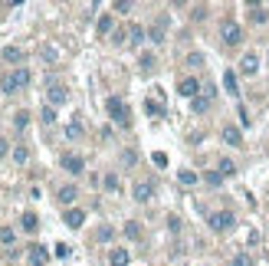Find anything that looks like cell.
Wrapping results in <instances>:
<instances>
[{
    "label": "cell",
    "mask_w": 269,
    "mask_h": 266,
    "mask_svg": "<svg viewBox=\"0 0 269 266\" xmlns=\"http://www.w3.org/2000/svg\"><path fill=\"white\" fill-rule=\"evenodd\" d=\"M164 26H168V17H158V23L151 26V43H164Z\"/></svg>",
    "instance_id": "12"
},
{
    "label": "cell",
    "mask_w": 269,
    "mask_h": 266,
    "mask_svg": "<svg viewBox=\"0 0 269 266\" xmlns=\"http://www.w3.org/2000/svg\"><path fill=\"white\" fill-rule=\"evenodd\" d=\"M125 237H128V240H141V227H138V220H128V223H125Z\"/></svg>",
    "instance_id": "25"
},
{
    "label": "cell",
    "mask_w": 269,
    "mask_h": 266,
    "mask_svg": "<svg viewBox=\"0 0 269 266\" xmlns=\"http://www.w3.org/2000/svg\"><path fill=\"white\" fill-rule=\"evenodd\" d=\"M217 171H220L223 177H230V174H237V165H233L230 158H220V165H217Z\"/></svg>",
    "instance_id": "24"
},
{
    "label": "cell",
    "mask_w": 269,
    "mask_h": 266,
    "mask_svg": "<svg viewBox=\"0 0 269 266\" xmlns=\"http://www.w3.org/2000/svg\"><path fill=\"white\" fill-rule=\"evenodd\" d=\"M112 26H115V20H112V13H102V17H98V23H96L98 36H108V33H112Z\"/></svg>",
    "instance_id": "16"
},
{
    "label": "cell",
    "mask_w": 269,
    "mask_h": 266,
    "mask_svg": "<svg viewBox=\"0 0 269 266\" xmlns=\"http://www.w3.org/2000/svg\"><path fill=\"white\" fill-rule=\"evenodd\" d=\"M210 102H214L210 96H197V99H194V112H197V115H200V112H207V109H210Z\"/></svg>",
    "instance_id": "27"
},
{
    "label": "cell",
    "mask_w": 269,
    "mask_h": 266,
    "mask_svg": "<svg viewBox=\"0 0 269 266\" xmlns=\"http://www.w3.org/2000/svg\"><path fill=\"white\" fill-rule=\"evenodd\" d=\"M151 161H154L158 168H164V165H168V155H164V151H154V155H151Z\"/></svg>",
    "instance_id": "38"
},
{
    "label": "cell",
    "mask_w": 269,
    "mask_h": 266,
    "mask_svg": "<svg viewBox=\"0 0 269 266\" xmlns=\"http://www.w3.org/2000/svg\"><path fill=\"white\" fill-rule=\"evenodd\" d=\"M131 194H135V200H138V204H145V200L154 197V184H151V181H138Z\"/></svg>",
    "instance_id": "9"
},
{
    "label": "cell",
    "mask_w": 269,
    "mask_h": 266,
    "mask_svg": "<svg viewBox=\"0 0 269 266\" xmlns=\"http://www.w3.org/2000/svg\"><path fill=\"white\" fill-rule=\"evenodd\" d=\"M30 79H33V73L26 66H17V69H10L7 76L0 79V89L3 92H17V89H26L30 86Z\"/></svg>",
    "instance_id": "1"
},
{
    "label": "cell",
    "mask_w": 269,
    "mask_h": 266,
    "mask_svg": "<svg viewBox=\"0 0 269 266\" xmlns=\"http://www.w3.org/2000/svg\"><path fill=\"white\" fill-rule=\"evenodd\" d=\"M177 92H181L184 99H197V92H200V82H197V79H181V82H177Z\"/></svg>",
    "instance_id": "6"
},
{
    "label": "cell",
    "mask_w": 269,
    "mask_h": 266,
    "mask_svg": "<svg viewBox=\"0 0 269 266\" xmlns=\"http://www.w3.org/2000/svg\"><path fill=\"white\" fill-rule=\"evenodd\" d=\"M79 135H82V122H79V119H73V122L66 125V138H79Z\"/></svg>",
    "instance_id": "26"
},
{
    "label": "cell",
    "mask_w": 269,
    "mask_h": 266,
    "mask_svg": "<svg viewBox=\"0 0 269 266\" xmlns=\"http://www.w3.org/2000/svg\"><path fill=\"white\" fill-rule=\"evenodd\" d=\"M20 227H23L26 233H36V227H40V217H36L33 211H26V214L20 217Z\"/></svg>",
    "instance_id": "14"
},
{
    "label": "cell",
    "mask_w": 269,
    "mask_h": 266,
    "mask_svg": "<svg viewBox=\"0 0 269 266\" xmlns=\"http://www.w3.org/2000/svg\"><path fill=\"white\" fill-rule=\"evenodd\" d=\"M40 122H43V125H53V122H56V112H53V105H46V109L40 112Z\"/></svg>",
    "instance_id": "31"
},
{
    "label": "cell",
    "mask_w": 269,
    "mask_h": 266,
    "mask_svg": "<svg viewBox=\"0 0 269 266\" xmlns=\"http://www.w3.org/2000/svg\"><path fill=\"white\" fill-rule=\"evenodd\" d=\"M46 99H49V105H63V102L69 99V92H66V86H59V82H49V92H46Z\"/></svg>",
    "instance_id": "7"
},
{
    "label": "cell",
    "mask_w": 269,
    "mask_h": 266,
    "mask_svg": "<svg viewBox=\"0 0 269 266\" xmlns=\"http://www.w3.org/2000/svg\"><path fill=\"white\" fill-rule=\"evenodd\" d=\"M53 253L59 256V260H66V256L73 253V250H69V246H66V243H56V250H53Z\"/></svg>",
    "instance_id": "39"
},
{
    "label": "cell",
    "mask_w": 269,
    "mask_h": 266,
    "mask_svg": "<svg viewBox=\"0 0 269 266\" xmlns=\"http://www.w3.org/2000/svg\"><path fill=\"white\" fill-rule=\"evenodd\" d=\"M10 155V142H7V138H0V158H7Z\"/></svg>",
    "instance_id": "42"
},
{
    "label": "cell",
    "mask_w": 269,
    "mask_h": 266,
    "mask_svg": "<svg viewBox=\"0 0 269 266\" xmlns=\"http://www.w3.org/2000/svg\"><path fill=\"white\" fill-rule=\"evenodd\" d=\"M59 161H63V168L69 171V174H82V171H86V158H82V155H73V151H66Z\"/></svg>",
    "instance_id": "5"
},
{
    "label": "cell",
    "mask_w": 269,
    "mask_h": 266,
    "mask_svg": "<svg viewBox=\"0 0 269 266\" xmlns=\"http://www.w3.org/2000/svg\"><path fill=\"white\" fill-rule=\"evenodd\" d=\"M223 142L226 145H237V148H240V145H243V132H240L237 125H226V128H223Z\"/></svg>",
    "instance_id": "11"
},
{
    "label": "cell",
    "mask_w": 269,
    "mask_h": 266,
    "mask_svg": "<svg viewBox=\"0 0 269 266\" xmlns=\"http://www.w3.org/2000/svg\"><path fill=\"white\" fill-rule=\"evenodd\" d=\"M56 197H59V204H73V200L79 197V188H75V184H66V188H59Z\"/></svg>",
    "instance_id": "13"
},
{
    "label": "cell",
    "mask_w": 269,
    "mask_h": 266,
    "mask_svg": "<svg viewBox=\"0 0 269 266\" xmlns=\"http://www.w3.org/2000/svg\"><path fill=\"white\" fill-rule=\"evenodd\" d=\"M233 223H237V217H233L230 211H217V214H210V230H214V233L233 230Z\"/></svg>",
    "instance_id": "3"
},
{
    "label": "cell",
    "mask_w": 269,
    "mask_h": 266,
    "mask_svg": "<svg viewBox=\"0 0 269 266\" xmlns=\"http://www.w3.org/2000/svg\"><path fill=\"white\" fill-rule=\"evenodd\" d=\"M131 7H135V3H131V0H119V3H115V10H119V13H128Z\"/></svg>",
    "instance_id": "41"
},
{
    "label": "cell",
    "mask_w": 269,
    "mask_h": 266,
    "mask_svg": "<svg viewBox=\"0 0 269 266\" xmlns=\"http://www.w3.org/2000/svg\"><path fill=\"white\" fill-rule=\"evenodd\" d=\"M26 125H30V112H26V109H20L17 115H13V128H17V132H23Z\"/></svg>",
    "instance_id": "22"
},
{
    "label": "cell",
    "mask_w": 269,
    "mask_h": 266,
    "mask_svg": "<svg viewBox=\"0 0 269 266\" xmlns=\"http://www.w3.org/2000/svg\"><path fill=\"white\" fill-rule=\"evenodd\" d=\"M46 260H49V253H46L43 246L33 243V246H30V263H33V266H46Z\"/></svg>",
    "instance_id": "15"
},
{
    "label": "cell",
    "mask_w": 269,
    "mask_h": 266,
    "mask_svg": "<svg viewBox=\"0 0 269 266\" xmlns=\"http://www.w3.org/2000/svg\"><path fill=\"white\" fill-rule=\"evenodd\" d=\"M145 112H148V115H164V105L161 102H154V99H148L145 102Z\"/></svg>",
    "instance_id": "30"
},
{
    "label": "cell",
    "mask_w": 269,
    "mask_h": 266,
    "mask_svg": "<svg viewBox=\"0 0 269 266\" xmlns=\"http://www.w3.org/2000/svg\"><path fill=\"white\" fill-rule=\"evenodd\" d=\"M10 155H13V161H17V165H26V161H30V148H26V145H17Z\"/></svg>",
    "instance_id": "21"
},
{
    "label": "cell",
    "mask_w": 269,
    "mask_h": 266,
    "mask_svg": "<svg viewBox=\"0 0 269 266\" xmlns=\"http://www.w3.org/2000/svg\"><path fill=\"white\" fill-rule=\"evenodd\" d=\"M223 89L230 92V96H237V73H230V69L223 73Z\"/></svg>",
    "instance_id": "23"
},
{
    "label": "cell",
    "mask_w": 269,
    "mask_h": 266,
    "mask_svg": "<svg viewBox=\"0 0 269 266\" xmlns=\"http://www.w3.org/2000/svg\"><path fill=\"white\" fill-rule=\"evenodd\" d=\"M220 181H223L220 171H210V174H207V184H210V188H220Z\"/></svg>",
    "instance_id": "35"
},
{
    "label": "cell",
    "mask_w": 269,
    "mask_h": 266,
    "mask_svg": "<svg viewBox=\"0 0 269 266\" xmlns=\"http://www.w3.org/2000/svg\"><path fill=\"white\" fill-rule=\"evenodd\" d=\"M233 266H253V256H249V253H237Z\"/></svg>",
    "instance_id": "36"
},
{
    "label": "cell",
    "mask_w": 269,
    "mask_h": 266,
    "mask_svg": "<svg viewBox=\"0 0 269 266\" xmlns=\"http://www.w3.org/2000/svg\"><path fill=\"white\" fill-rule=\"evenodd\" d=\"M256 69H259V56L256 53H246L240 59V73H243V76H256Z\"/></svg>",
    "instance_id": "10"
},
{
    "label": "cell",
    "mask_w": 269,
    "mask_h": 266,
    "mask_svg": "<svg viewBox=\"0 0 269 266\" xmlns=\"http://www.w3.org/2000/svg\"><path fill=\"white\" fill-rule=\"evenodd\" d=\"M108 115H112V122L115 125H122V128H131V112H128V105L122 99H108Z\"/></svg>",
    "instance_id": "2"
},
{
    "label": "cell",
    "mask_w": 269,
    "mask_h": 266,
    "mask_svg": "<svg viewBox=\"0 0 269 266\" xmlns=\"http://www.w3.org/2000/svg\"><path fill=\"white\" fill-rule=\"evenodd\" d=\"M168 227H171V230L177 233V230H181V220H177V217H168Z\"/></svg>",
    "instance_id": "44"
},
{
    "label": "cell",
    "mask_w": 269,
    "mask_h": 266,
    "mask_svg": "<svg viewBox=\"0 0 269 266\" xmlns=\"http://www.w3.org/2000/svg\"><path fill=\"white\" fill-rule=\"evenodd\" d=\"M112 237H115V230H112V227H98V230H96V240H98V243H108Z\"/></svg>",
    "instance_id": "29"
},
{
    "label": "cell",
    "mask_w": 269,
    "mask_h": 266,
    "mask_svg": "<svg viewBox=\"0 0 269 266\" xmlns=\"http://www.w3.org/2000/svg\"><path fill=\"white\" fill-rule=\"evenodd\" d=\"M266 17H269V10L263 7V3H256V7H249V20H253V23H266Z\"/></svg>",
    "instance_id": "20"
},
{
    "label": "cell",
    "mask_w": 269,
    "mask_h": 266,
    "mask_svg": "<svg viewBox=\"0 0 269 266\" xmlns=\"http://www.w3.org/2000/svg\"><path fill=\"white\" fill-rule=\"evenodd\" d=\"M141 40H145V30H141L138 23H131L128 26V46H141Z\"/></svg>",
    "instance_id": "17"
},
{
    "label": "cell",
    "mask_w": 269,
    "mask_h": 266,
    "mask_svg": "<svg viewBox=\"0 0 269 266\" xmlns=\"http://www.w3.org/2000/svg\"><path fill=\"white\" fill-rule=\"evenodd\" d=\"M108 191H119V174H105V181H102Z\"/></svg>",
    "instance_id": "37"
},
{
    "label": "cell",
    "mask_w": 269,
    "mask_h": 266,
    "mask_svg": "<svg viewBox=\"0 0 269 266\" xmlns=\"http://www.w3.org/2000/svg\"><path fill=\"white\" fill-rule=\"evenodd\" d=\"M191 17H194V20H204V17H207V7H194V13H191Z\"/></svg>",
    "instance_id": "43"
},
{
    "label": "cell",
    "mask_w": 269,
    "mask_h": 266,
    "mask_svg": "<svg viewBox=\"0 0 269 266\" xmlns=\"http://www.w3.org/2000/svg\"><path fill=\"white\" fill-rule=\"evenodd\" d=\"M108 263L112 266H128V250H112V253H108Z\"/></svg>",
    "instance_id": "19"
},
{
    "label": "cell",
    "mask_w": 269,
    "mask_h": 266,
    "mask_svg": "<svg viewBox=\"0 0 269 266\" xmlns=\"http://www.w3.org/2000/svg\"><path fill=\"white\" fill-rule=\"evenodd\" d=\"M220 36H223L226 46H240L243 43V30H240L237 20H223V26H220Z\"/></svg>",
    "instance_id": "4"
},
{
    "label": "cell",
    "mask_w": 269,
    "mask_h": 266,
    "mask_svg": "<svg viewBox=\"0 0 269 266\" xmlns=\"http://www.w3.org/2000/svg\"><path fill=\"white\" fill-rule=\"evenodd\" d=\"M141 69H145V73L154 69V56H151V53H141Z\"/></svg>",
    "instance_id": "34"
},
{
    "label": "cell",
    "mask_w": 269,
    "mask_h": 266,
    "mask_svg": "<svg viewBox=\"0 0 269 266\" xmlns=\"http://www.w3.org/2000/svg\"><path fill=\"white\" fill-rule=\"evenodd\" d=\"M3 59L7 63H23V49L20 46H3Z\"/></svg>",
    "instance_id": "18"
},
{
    "label": "cell",
    "mask_w": 269,
    "mask_h": 266,
    "mask_svg": "<svg viewBox=\"0 0 269 266\" xmlns=\"http://www.w3.org/2000/svg\"><path fill=\"white\" fill-rule=\"evenodd\" d=\"M0 240H3L7 246H13V240H17V233H13L10 227H3V230H0Z\"/></svg>",
    "instance_id": "32"
},
{
    "label": "cell",
    "mask_w": 269,
    "mask_h": 266,
    "mask_svg": "<svg viewBox=\"0 0 269 266\" xmlns=\"http://www.w3.org/2000/svg\"><path fill=\"white\" fill-rule=\"evenodd\" d=\"M177 181H181L184 188H191V184H197V174L194 171H177Z\"/></svg>",
    "instance_id": "28"
},
{
    "label": "cell",
    "mask_w": 269,
    "mask_h": 266,
    "mask_svg": "<svg viewBox=\"0 0 269 266\" xmlns=\"http://www.w3.org/2000/svg\"><path fill=\"white\" fill-rule=\"evenodd\" d=\"M187 66H204V56H200V53H191V56H187Z\"/></svg>",
    "instance_id": "40"
},
{
    "label": "cell",
    "mask_w": 269,
    "mask_h": 266,
    "mask_svg": "<svg viewBox=\"0 0 269 266\" xmlns=\"http://www.w3.org/2000/svg\"><path fill=\"white\" fill-rule=\"evenodd\" d=\"M40 53H43V59H46V63H56V59H59V53H56L53 46H43Z\"/></svg>",
    "instance_id": "33"
},
{
    "label": "cell",
    "mask_w": 269,
    "mask_h": 266,
    "mask_svg": "<svg viewBox=\"0 0 269 266\" xmlns=\"http://www.w3.org/2000/svg\"><path fill=\"white\" fill-rule=\"evenodd\" d=\"M63 223H66V227H73V230H79V227L86 223V211H79V207H69V211H66V217H63Z\"/></svg>",
    "instance_id": "8"
}]
</instances>
